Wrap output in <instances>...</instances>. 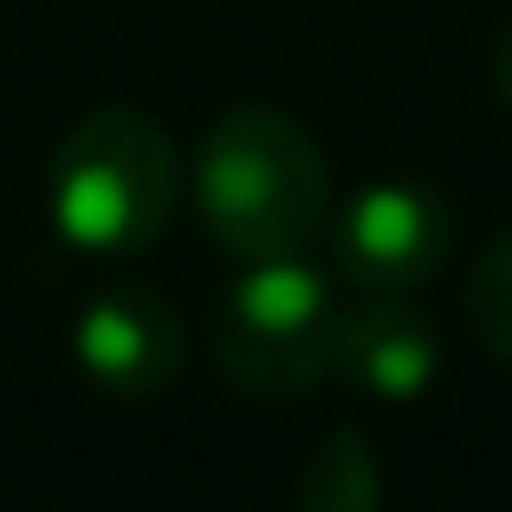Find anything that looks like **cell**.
I'll return each instance as SVG.
<instances>
[{"label": "cell", "mask_w": 512, "mask_h": 512, "mask_svg": "<svg viewBox=\"0 0 512 512\" xmlns=\"http://www.w3.org/2000/svg\"><path fill=\"white\" fill-rule=\"evenodd\" d=\"M195 214L234 260L305 253L331 221V163L292 111L240 98L195 143Z\"/></svg>", "instance_id": "1"}, {"label": "cell", "mask_w": 512, "mask_h": 512, "mask_svg": "<svg viewBox=\"0 0 512 512\" xmlns=\"http://www.w3.org/2000/svg\"><path fill=\"white\" fill-rule=\"evenodd\" d=\"M182 208V156L169 124L137 104L85 111L46 163V214L52 234L98 260H137L169 234Z\"/></svg>", "instance_id": "2"}, {"label": "cell", "mask_w": 512, "mask_h": 512, "mask_svg": "<svg viewBox=\"0 0 512 512\" xmlns=\"http://www.w3.org/2000/svg\"><path fill=\"white\" fill-rule=\"evenodd\" d=\"M331 331H338L331 279L286 253V260H247V273L221 292L208 350L240 396L299 402L318 376H331Z\"/></svg>", "instance_id": "3"}, {"label": "cell", "mask_w": 512, "mask_h": 512, "mask_svg": "<svg viewBox=\"0 0 512 512\" xmlns=\"http://www.w3.org/2000/svg\"><path fill=\"white\" fill-rule=\"evenodd\" d=\"M454 247V208L428 182H370L331 227L338 273L357 292H415Z\"/></svg>", "instance_id": "4"}, {"label": "cell", "mask_w": 512, "mask_h": 512, "mask_svg": "<svg viewBox=\"0 0 512 512\" xmlns=\"http://www.w3.org/2000/svg\"><path fill=\"white\" fill-rule=\"evenodd\" d=\"M72 357L111 402H163L188 363L182 312L156 286H104L72 325Z\"/></svg>", "instance_id": "5"}, {"label": "cell", "mask_w": 512, "mask_h": 512, "mask_svg": "<svg viewBox=\"0 0 512 512\" xmlns=\"http://www.w3.org/2000/svg\"><path fill=\"white\" fill-rule=\"evenodd\" d=\"M331 376L376 402H415L441 376L435 318L409 305V292H363L357 305H338L331 331Z\"/></svg>", "instance_id": "6"}, {"label": "cell", "mask_w": 512, "mask_h": 512, "mask_svg": "<svg viewBox=\"0 0 512 512\" xmlns=\"http://www.w3.org/2000/svg\"><path fill=\"white\" fill-rule=\"evenodd\" d=\"M292 512H383V461L363 428H325L292 487Z\"/></svg>", "instance_id": "7"}, {"label": "cell", "mask_w": 512, "mask_h": 512, "mask_svg": "<svg viewBox=\"0 0 512 512\" xmlns=\"http://www.w3.org/2000/svg\"><path fill=\"white\" fill-rule=\"evenodd\" d=\"M461 318L493 363H512V227L493 234L487 253L474 260L467 292H461Z\"/></svg>", "instance_id": "8"}, {"label": "cell", "mask_w": 512, "mask_h": 512, "mask_svg": "<svg viewBox=\"0 0 512 512\" xmlns=\"http://www.w3.org/2000/svg\"><path fill=\"white\" fill-rule=\"evenodd\" d=\"M487 72H493V91H500V104L512 111V20L493 33V59H487Z\"/></svg>", "instance_id": "9"}]
</instances>
